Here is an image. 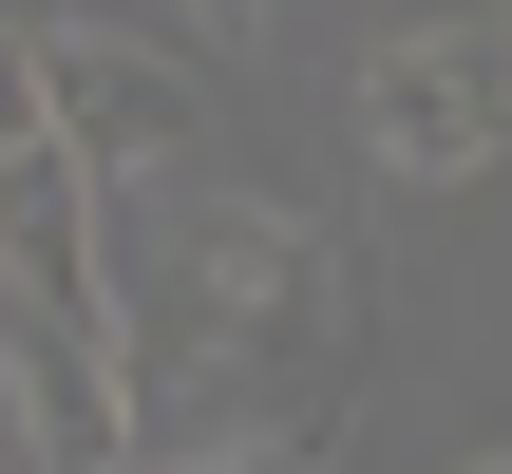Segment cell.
<instances>
[{
  "label": "cell",
  "mask_w": 512,
  "mask_h": 474,
  "mask_svg": "<svg viewBox=\"0 0 512 474\" xmlns=\"http://www.w3.org/2000/svg\"><path fill=\"white\" fill-rule=\"evenodd\" d=\"M361 133H380L399 190H475L494 133H512V38H456V19L380 38V57H361Z\"/></svg>",
  "instance_id": "1"
},
{
  "label": "cell",
  "mask_w": 512,
  "mask_h": 474,
  "mask_svg": "<svg viewBox=\"0 0 512 474\" xmlns=\"http://www.w3.org/2000/svg\"><path fill=\"white\" fill-rule=\"evenodd\" d=\"M0 474H38V456H19V418H0Z\"/></svg>",
  "instance_id": "5"
},
{
  "label": "cell",
  "mask_w": 512,
  "mask_h": 474,
  "mask_svg": "<svg viewBox=\"0 0 512 474\" xmlns=\"http://www.w3.org/2000/svg\"><path fill=\"white\" fill-rule=\"evenodd\" d=\"M19 133H38V38L0 19V152H19Z\"/></svg>",
  "instance_id": "4"
},
{
  "label": "cell",
  "mask_w": 512,
  "mask_h": 474,
  "mask_svg": "<svg viewBox=\"0 0 512 474\" xmlns=\"http://www.w3.org/2000/svg\"><path fill=\"white\" fill-rule=\"evenodd\" d=\"M475 474H512V456H475Z\"/></svg>",
  "instance_id": "6"
},
{
  "label": "cell",
  "mask_w": 512,
  "mask_h": 474,
  "mask_svg": "<svg viewBox=\"0 0 512 474\" xmlns=\"http://www.w3.org/2000/svg\"><path fill=\"white\" fill-rule=\"evenodd\" d=\"M38 133L95 152L114 190H133V171H190V152H209V57H152V38H38Z\"/></svg>",
  "instance_id": "2"
},
{
  "label": "cell",
  "mask_w": 512,
  "mask_h": 474,
  "mask_svg": "<svg viewBox=\"0 0 512 474\" xmlns=\"http://www.w3.org/2000/svg\"><path fill=\"white\" fill-rule=\"evenodd\" d=\"M114 474H323V437H209V456H114Z\"/></svg>",
  "instance_id": "3"
}]
</instances>
